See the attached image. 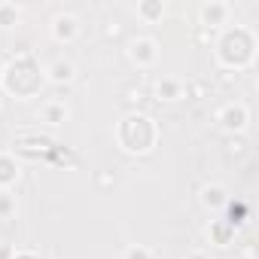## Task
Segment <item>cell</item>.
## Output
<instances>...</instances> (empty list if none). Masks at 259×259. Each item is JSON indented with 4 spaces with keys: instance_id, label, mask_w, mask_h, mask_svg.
Segmentation results:
<instances>
[{
    "instance_id": "2",
    "label": "cell",
    "mask_w": 259,
    "mask_h": 259,
    "mask_svg": "<svg viewBox=\"0 0 259 259\" xmlns=\"http://www.w3.org/2000/svg\"><path fill=\"white\" fill-rule=\"evenodd\" d=\"M0 180H13V174H10V162H0Z\"/></svg>"
},
{
    "instance_id": "1",
    "label": "cell",
    "mask_w": 259,
    "mask_h": 259,
    "mask_svg": "<svg viewBox=\"0 0 259 259\" xmlns=\"http://www.w3.org/2000/svg\"><path fill=\"white\" fill-rule=\"evenodd\" d=\"M52 76H55V79H67V76H70V64H55Z\"/></svg>"
},
{
    "instance_id": "3",
    "label": "cell",
    "mask_w": 259,
    "mask_h": 259,
    "mask_svg": "<svg viewBox=\"0 0 259 259\" xmlns=\"http://www.w3.org/2000/svg\"><path fill=\"white\" fill-rule=\"evenodd\" d=\"M128 259H149L146 250H128Z\"/></svg>"
}]
</instances>
